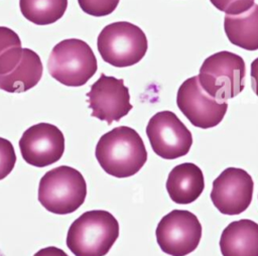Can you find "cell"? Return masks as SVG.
I'll return each mask as SVG.
<instances>
[{"instance_id":"cell-16","label":"cell","mask_w":258,"mask_h":256,"mask_svg":"<svg viewBox=\"0 0 258 256\" xmlns=\"http://www.w3.org/2000/svg\"><path fill=\"white\" fill-rule=\"evenodd\" d=\"M224 29L229 41L246 50L258 49V4L240 14H227Z\"/></svg>"},{"instance_id":"cell-3","label":"cell","mask_w":258,"mask_h":256,"mask_svg":"<svg viewBox=\"0 0 258 256\" xmlns=\"http://www.w3.org/2000/svg\"><path fill=\"white\" fill-rule=\"evenodd\" d=\"M87 183L83 174L67 165L54 167L39 180L38 201L50 213L68 215L85 202Z\"/></svg>"},{"instance_id":"cell-23","label":"cell","mask_w":258,"mask_h":256,"mask_svg":"<svg viewBox=\"0 0 258 256\" xmlns=\"http://www.w3.org/2000/svg\"><path fill=\"white\" fill-rule=\"evenodd\" d=\"M250 77H251V87H252V90L256 94V96H258V57H256L251 62Z\"/></svg>"},{"instance_id":"cell-12","label":"cell","mask_w":258,"mask_h":256,"mask_svg":"<svg viewBox=\"0 0 258 256\" xmlns=\"http://www.w3.org/2000/svg\"><path fill=\"white\" fill-rule=\"evenodd\" d=\"M19 149L28 164L36 167L48 166L61 158L64 152V136L56 126L38 123L23 132Z\"/></svg>"},{"instance_id":"cell-11","label":"cell","mask_w":258,"mask_h":256,"mask_svg":"<svg viewBox=\"0 0 258 256\" xmlns=\"http://www.w3.org/2000/svg\"><path fill=\"white\" fill-rule=\"evenodd\" d=\"M91 115L111 125L120 121L132 109L128 88L123 79L101 74L87 93Z\"/></svg>"},{"instance_id":"cell-19","label":"cell","mask_w":258,"mask_h":256,"mask_svg":"<svg viewBox=\"0 0 258 256\" xmlns=\"http://www.w3.org/2000/svg\"><path fill=\"white\" fill-rule=\"evenodd\" d=\"M120 0H78L81 9L92 16L101 17L111 14Z\"/></svg>"},{"instance_id":"cell-24","label":"cell","mask_w":258,"mask_h":256,"mask_svg":"<svg viewBox=\"0 0 258 256\" xmlns=\"http://www.w3.org/2000/svg\"><path fill=\"white\" fill-rule=\"evenodd\" d=\"M0 256H5V255H4V254L1 252V250H0Z\"/></svg>"},{"instance_id":"cell-17","label":"cell","mask_w":258,"mask_h":256,"mask_svg":"<svg viewBox=\"0 0 258 256\" xmlns=\"http://www.w3.org/2000/svg\"><path fill=\"white\" fill-rule=\"evenodd\" d=\"M22 15L37 25L54 23L62 17L68 0H19Z\"/></svg>"},{"instance_id":"cell-20","label":"cell","mask_w":258,"mask_h":256,"mask_svg":"<svg viewBox=\"0 0 258 256\" xmlns=\"http://www.w3.org/2000/svg\"><path fill=\"white\" fill-rule=\"evenodd\" d=\"M16 154L12 143L0 137V180L5 178L14 168Z\"/></svg>"},{"instance_id":"cell-8","label":"cell","mask_w":258,"mask_h":256,"mask_svg":"<svg viewBox=\"0 0 258 256\" xmlns=\"http://www.w3.org/2000/svg\"><path fill=\"white\" fill-rule=\"evenodd\" d=\"M176 104L180 112L196 127L209 129L221 123L228 110V103L209 95L201 86L199 77L185 80L177 90Z\"/></svg>"},{"instance_id":"cell-7","label":"cell","mask_w":258,"mask_h":256,"mask_svg":"<svg viewBox=\"0 0 258 256\" xmlns=\"http://www.w3.org/2000/svg\"><path fill=\"white\" fill-rule=\"evenodd\" d=\"M203 228L189 211L173 210L159 221L155 236L160 249L171 256H185L200 244Z\"/></svg>"},{"instance_id":"cell-1","label":"cell","mask_w":258,"mask_h":256,"mask_svg":"<svg viewBox=\"0 0 258 256\" xmlns=\"http://www.w3.org/2000/svg\"><path fill=\"white\" fill-rule=\"evenodd\" d=\"M96 158L108 174L123 178L137 173L147 160V151L141 136L128 126H119L99 139Z\"/></svg>"},{"instance_id":"cell-15","label":"cell","mask_w":258,"mask_h":256,"mask_svg":"<svg viewBox=\"0 0 258 256\" xmlns=\"http://www.w3.org/2000/svg\"><path fill=\"white\" fill-rule=\"evenodd\" d=\"M39 55L30 48H23L20 61L14 69L0 76V89L8 93H23L35 87L42 77Z\"/></svg>"},{"instance_id":"cell-13","label":"cell","mask_w":258,"mask_h":256,"mask_svg":"<svg viewBox=\"0 0 258 256\" xmlns=\"http://www.w3.org/2000/svg\"><path fill=\"white\" fill-rule=\"evenodd\" d=\"M205 188L202 169L191 163L184 162L174 166L166 180V190L171 201L179 205L195 202Z\"/></svg>"},{"instance_id":"cell-14","label":"cell","mask_w":258,"mask_h":256,"mask_svg":"<svg viewBox=\"0 0 258 256\" xmlns=\"http://www.w3.org/2000/svg\"><path fill=\"white\" fill-rule=\"evenodd\" d=\"M223 256H258V224L248 219L230 223L222 232Z\"/></svg>"},{"instance_id":"cell-5","label":"cell","mask_w":258,"mask_h":256,"mask_svg":"<svg viewBox=\"0 0 258 256\" xmlns=\"http://www.w3.org/2000/svg\"><path fill=\"white\" fill-rule=\"evenodd\" d=\"M198 77L201 86L209 95L227 102L244 90L246 65L242 56L222 50L204 60Z\"/></svg>"},{"instance_id":"cell-21","label":"cell","mask_w":258,"mask_h":256,"mask_svg":"<svg viewBox=\"0 0 258 256\" xmlns=\"http://www.w3.org/2000/svg\"><path fill=\"white\" fill-rule=\"evenodd\" d=\"M211 3L220 11L226 14H240L248 10L254 0H210Z\"/></svg>"},{"instance_id":"cell-10","label":"cell","mask_w":258,"mask_h":256,"mask_svg":"<svg viewBox=\"0 0 258 256\" xmlns=\"http://www.w3.org/2000/svg\"><path fill=\"white\" fill-rule=\"evenodd\" d=\"M254 182L244 169L228 167L213 181L211 200L218 211L224 215H239L252 202Z\"/></svg>"},{"instance_id":"cell-18","label":"cell","mask_w":258,"mask_h":256,"mask_svg":"<svg viewBox=\"0 0 258 256\" xmlns=\"http://www.w3.org/2000/svg\"><path fill=\"white\" fill-rule=\"evenodd\" d=\"M23 53L18 34L9 27L0 26V76L11 72Z\"/></svg>"},{"instance_id":"cell-9","label":"cell","mask_w":258,"mask_h":256,"mask_svg":"<svg viewBox=\"0 0 258 256\" xmlns=\"http://www.w3.org/2000/svg\"><path fill=\"white\" fill-rule=\"evenodd\" d=\"M146 134L152 150L164 159L186 155L192 144L191 132L171 111L154 114L148 121Z\"/></svg>"},{"instance_id":"cell-2","label":"cell","mask_w":258,"mask_h":256,"mask_svg":"<svg viewBox=\"0 0 258 256\" xmlns=\"http://www.w3.org/2000/svg\"><path fill=\"white\" fill-rule=\"evenodd\" d=\"M118 236L117 219L107 211L93 210L85 212L72 223L67 246L76 256H105Z\"/></svg>"},{"instance_id":"cell-22","label":"cell","mask_w":258,"mask_h":256,"mask_svg":"<svg viewBox=\"0 0 258 256\" xmlns=\"http://www.w3.org/2000/svg\"><path fill=\"white\" fill-rule=\"evenodd\" d=\"M33 256H69L62 249L54 246H49L38 250Z\"/></svg>"},{"instance_id":"cell-6","label":"cell","mask_w":258,"mask_h":256,"mask_svg":"<svg viewBox=\"0 0 258 256\" xmlns=\"http://www.w3.org/2000/svg\"><path fill=\"white\" fill-rule=\"evenodd\" d=\"M98 50L104 61L125 68L139 62L148 47L144 31L137 25L118 21L106 25L98 35Z\"/></svg>"},{"instance_id":"cell-4","label":"cell","mask_w":258,"mask_h":256,"mask_svg":"<svg viewBox=\"0 0 258 256\" xmlns=\"http://www.w3.org/2000/svg\"><path fill=\"white\" fill-rule=\"evenodd\" d=\"M47 69L49 75L68 87L84 86L97 72V58L82 39H63L52 48Z\"/></svg>"}]
</instances>
